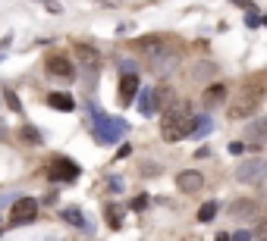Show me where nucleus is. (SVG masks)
I'll return each mask as SVG.
<instances>
[{
	"label": "nucleus",
	"mask_w": 267,
	"mask_h": 241,
	"mask_svg": "<svg viewBox=\"0 0 267 241\" xmlns=\"http://www.w3.org/2000/svg\"><path fill=\"white\" fill-rule=\"evenodd\" d=\"M192 110L186 104H173L167 107L164 119H160V135H164V141H180V138H189L192 135Z\"/></svg>",
	"instance_id": "1"
},
{
	"label": "nucleus",
	"mask_w": 267,
	"mask_h": 241,
	"mask_svg": "<svg viewBox=\"0 0 267 241\" xmlns=\"http://www.w3.org/2000/svg\"><path fill=\"white\" fill-rule=\"evenodd\" d=\"M126 132H129V125L123 122V119L104 116V113H98V110H95V138H98V144H113V141H120Z\"/></svg>",
	"instance_id": "2"
},
{
	"label": "nucleus",
	"mask_w": 267,
	"mask_h": 241,
	"mask_svg": "<svg viewBox=\"0 0 267 241\" xmlns=\"http://www.w3.org/2000/svg\"><path fill=\"white\" fill-rule=\"evenodd\" d=\"M236 179H239L242 185H261V182L267 179V160H261V157L242 160V163L236 166Z\"/></svg>",
	"instance_id": "3"
},
{
	"label": "nucleus",
	"mask_w": 267,
	"mask_h": 241,
	"mask_svg": "<svg viewBox=\"0 0 267 241\" xmlns=\"http://www.w3.org/2000/svg\"><path fill=\"white\" fill-rule=\"evenodd\" d=\"M35 216H38V200H35V197L13 200V210H10V222H13V226H25V222H32Z\"/></svg>",
	"instance_id": "4"
},
{
	"label": "nucleus",
	"mask_w": 267,
	"mask_h": 241,
	"mask_svg": "<svg viewBox=\"0 0 267 241\" xmlns=\"http://www.w3.org/2000/svg\"><path fill=\"white\" fill-rule=\"evenodd\" d=\"M47 179L50 182H76L79 179V166L66 157H53V163L47 166Z\"/></svg>",
	"instance_id": "5"
},
{
	"label": "nucleus",
	"mask_w": 267,
	"mask_h": 241,
	"mask_svg": "<svg viewBox=\"0 0 267 241\" xmlns=\"http://www.w3.org/2000/svg\"><path fill=\"white\" fill-rule=\"evenodd\" d=\"M44 66H47V72H50L53 79H73V76H76V69H73V60L60 57V53H50V57L44 60Z\"/></svg>",
	"instance_id": "6"
},
{
	"label": "nucleus",
	"mask_w": 267,
	"mask_h": 241,
	"mask_svg": "<svg viewBox=\"0 0 267 241\" xmlns=\"http://www.w3.org/2000/svg\"><path fill=\"white\" fill-rule=\"evenodd\" d=\"M258 104H261V91H255V94H252V91H245V94L233 104L229 116H233V119H242V116H248V113H255Z\"/></svg>",
	"instance_id": "7"
},
{
	"label": "nucleus",
	"mask_w": 267,
	"mask_h": 241,
	"mask_svg": "<svg viewBox=\"0 0 267 241\" xmlns=\"http://www.w3.org/2000/svg\"><path fill=\"white\" fill-rule=\"evenodd\" d=\"M151 60V69L157 72V76H167V72H173L176 66H180V57L170 50V47H164L160 53H154V57H148Z\"/></svg>",
	"instance_id": "8"
},
{
	"label": "nucleus",
	"mask_w": 267,
	"mask_h": 241,
	"mask_svg": "<svg viewBox=\"0 0 267 241\" xmlns=\"http://www.w3.org/2000/svg\"><path fill=\"white\" fill-rule=\"evenodd\" d=\"M176 185H180V191L195 194V191H201V188H204V176H201L198 169H186V173L176 176Z\"/></svg>",
	"instance_id": "9"
},
{
	"label": "nucleus",
	"mask_w": 267,
	"mask_h": 241,
	"mask_svg": "<svg viewBox=\"0 0 267 241\" xmlns=\"http://www.w3.org/2000/svg\"><path fill=\"white\" fill-rule=\"evenodd\" d=\"M138 94V76H123L120 79V104L123 107H129Z\"/></svg>",
	"instance_id": "10"
},
{
	"label": "nucleus",
	"mask_w": 267,
	"mask_h": 241,
	"mask_svg": "<svg viewBox=\"0 0 267 241\" xmlns=\"http://www.w3.org/2000/svg\"><path fill=\"white\" fill-rule=\"evenodd\" d=\"M245 135H248V141H255V144H267V116H261V119H255V122H248Z\"/></svg>",
	"instance_id": "11"
},
{
	"label": "nucleus",
	"mask_w": 267,
	"mask_h": 241,
	"mask_svg": "<svg viewBox=\"0 0 267 241\" xmlns=\"http://www.w3.org/2000/svg\"><path fill=\"white\" fill-rule=\"evenodd\" d=\"M47 104H50L53 110H60V113H69V110H76L73 94H66V91H53V94H47Z\"/></svg>",
	"instance_id": "12"
},
{
	"label": "nucleus",
	"mask_w": 267,
	"mask_h": 241,
	"mask_svg": "<svg viewBox=\"0 0 267 241\" xmlns=\"http://www.w3.org/2000/svg\"><path fill=\"white\" fill-rule=\"evenodd\" d=\"M76 57L85 63V69H98V63H101L98 50L95 47H85V44H76Z\"/></svg>",
	"instance_id": "13"
},
{
	"label": "nucleus",
	"mask_w": 267,
	"mask_h": 241,
	"mask_svg": "<svg viewBox=\"0 0 267 241\" xmlns=\"http://www.w3.org/2000/svg\"><path fill=\"white\" fill-rule=\"evenodd\" d=\"M138 110L145 116H154L157 113V97H154V88H145L141 91V97H138Z\"/></svg>",
	"instance_id": "14"
},
{
	"label": "nucleus",
	"mask_w": 267,
	"mask_h": 241,
	"mask_svg": "<svg viewBox=\"0 0 267 241\" xmlns=\"http://www.w3.org/2000/svg\"><path fill=\"white\" fill-rule=\"evenodd\" d=\"M255 210H258V207H255L252 200H236V203H233V216H236V219H248V216H255Z\"/></svg>",
	"instance_id": "15"
},
{
	"label": "nucleus",
	"mask_w": 267,
	"mask_h": 241,
	"mask_svg": "<svg viewBox=\"0 0 267 241\" xmlns=\"http://www.w3.org/2000/svg\"><path fill=\"white\" fill-rule=\"evenodd\" d=\"M60 216H63V222H69V226H79V229L85 226V216L79 213V207H63Z\"/></svg>",
	"instance_id": "16"
},
{
	"label": "nucleus",
	"mask_w": 267,
	"mask_h": 241,
	"mask_svg": "<svg viewBox=\"0 0 267 241\" xmlns=\"http://www.w3.org/2000/svg\"><path fill=\"white\" fill-rule=\"evenodd\" d=\"M207 132H211V119H207V116H198V119L192 122V135H195V138H201V135H207Z\"/></svg>",
	"instance_id": "17"
},
{
	"label": "nucleus",
	"mask_w": 267,
	"mask_h": 241,
	"mask_svg": "<svg viewBox=\"0 0 267 241\" xmlns=\"http://www.w3.org/2000/svg\"><path fill=\"white\" fill-rule=\"evenodd\" d=\"M217 210H220V207H217V203H214V200H207V203H204V207L198 210V222H211L214 216H217Z\"/></svg>",
	"instance_id": "18"
},
{
	"label": "nucleus",
	"mask_w": 267,
	"mask_h": 241,
	"mask_svg": "<svg viewBox=\"0 0 267 241\" xmlns=\"http://www.w3.org/2000/svg\"><path fill=\"white\" fill-rule=\"evenodd\" d=\"M4 100H7V107L13 110V113H19V110H22V100H19V94H16L13 88H7V91H4Z\"/></svg>",
	"instance_id": "19"
},
{
	"label": "nucleus",
	"mask_w": 267,
	"mask_h": 241,
	"mask_svg": "<svg viewBox=\"0 0 267 241\" xmlns=\"http://www.w3.org/2000/svg\"><path fill=\"white\" fill-rule=\"evenodd\" d=\"M104 216H107V222H110L113 229H120V207H107V213H104Z\"/></svg>",
	"instance_id": "20"
},
{
	"label": "nucleus",
	"mask_w": 267,
	"mask_h": 241,
	"mask_svg": "<svg viewBox=\"0 0 267 241\" xmlns=\"http://www.w3.org/2000/svg\"><path fill=\"white\" fill-rule=\"evenodd\" d=\"M35 4H41L47 13H63V4H57V0H35Z\"/></svg>",
	"instance_id": "21"
},
{
	"label": "nucleus",
	"mask_w": 267,
	"mask_h": 241,
	"mask_svg": "<svg viewBox=\"0 0 267 241\" xmlns=\"http://www.w3.org/2000/svg\"><path fill=\"white\" fill-rule=\"evenodd\" d=\"M226 94V88L223 85H214V88H207V100H217V97H223Z\"/></svg>",
	"instance_id": "22"
},
{
	"label": "nucleus",
	"mask_w": 267,
	"mask_h": 241,
	"mask_svg": "<svg viewBox=\"0 0 267 241\" xmlns=\"http://www.w3.org/2000/svg\"><path fill=\"white\" fill-rule=\"evenodd\" d=\"M22 135H25V141H41V132H38V128H32V125L22 128Z\"/></svg>",
	"instance_id": "23"
},
{
	"label": "nucleus",
	"mask_w": 267,
	"mask_h": 241,
	"mask_svg": "<svg viewBox=\"0 0 267 241\" xmlns=\"http://www.w3.org/2000/svg\"><path fill=\"white\" fill-rule=\"evenodd\" d=\"M255 238L267 241V219H264V222H258V226H255Z\"/></svg>",
	"instance_id": "24"
},
{
	"label": "nucleus",
	"mask_w": 267,
	"mask_h": 241,
	"mask_svg": "<svg viewBox=\"0 0 267 241\" xmlns=\"http://www.w3.org/2000/svg\"><path fill=\"white\" fill-rule=\"evenodd\" d=\"M211 72H214V66H211V63H204V66L198 63V66H195V76H198V79H201V76H211Z\"/></svg>",
	"instance_id": "25"
},
{
	"label": "nucleus",
	"mask_w": 267,
	"mask_h": 241,
	"mask_svg": "<svg viewBox=\"0 0 267 241\" xmlns=\"http://www.w3.org/2000/svg\"><path fill=\"white\" fill-rule=\"evenodd\" d=\"M145 207H148V197H145V194H138V197L132 200V210H145Z\"/></svg>",
	"instance_id": "26"
},
{
	"label": "nucleus",
	"mask_w": 267,
	"mask_h": 241,
	"mask_svg": "<svg viewBox=\"0 0 267 241\" xmlns=\"http://www.w3.org/2000/svg\"><path fill=\"white\" fill-rule=\"evenodd\" d=\"M107 185H110V191H123V179H120V176H113Z\"/></svg>",
	"instance_id": "27"
},
{
	"label": "nucleus",
	"mask_w": 267,
	"mask_h": 241,
	"mask_svg": "<svg viewBox=\"0 0 267 241\" xmlns=\"http://www.w3.org/2000/svg\"><path fill=\"white\" fill-rule=\"evenodd\" d=\"M229 241H252V232H236V235H229Z\"/></svg>",
	"instance_id": "28"
},
{
	"label": "nucleus",
	"mask_w": 267,
	"mask_h": 241,
	"mask_svg": "<svg viewBox=\"0 0 267 241\" xmlns=\"http://www.w3.org/2000/svg\"><path fill=\"white\" fill-rule=\"evenodd\" d=\"M229 151H233V154H242L245 144H242V141H233V144H229Z\"/></svg>",
	"instance_id": "29"
},
{
	"label": "nucleus",
	"mask_w": 267,
	"mask_h": 241,
	"mask_svg": "<svg viewBox=\"0 0 267 241\" xmlns=\"http://www.w3.org/2000/svg\"><path fill=\"white\" fill-rule=\"evenodd\" d=\"M245 25H248V28L258 25V16H255V13H248V16H245Z\"/></svg>",
	"instance_id": "30"
},
{
	"label": "nucleus",
	"mask_w": 267,
	"mask_h": 241,
	"mask_svg": "<svg viewBox=\"0 0 267 241\" xmlns=\"http://www.w3.org/2000/svg\"><path fill=\"white\" fill-rule=\"evenodd\" d=\"M217 241H229V235H226V232H223V235H217Z\"/></svg>",
	"instance_id": "31"
},
{
	"label": "nucleus",
	"mask_w": 267,
	"mask_h": 241,
	"mask_svg": "<svg viewBox=\"0 0 267 241\" xmlns=\"http://www.w3.org/2000/svg\"><path fill=\"white\" fill-rule=\"evenodd\" d=\"M264 191H267V182H264Z\"/></svg>",
	"instance_id": "32"
}]
</instances>
